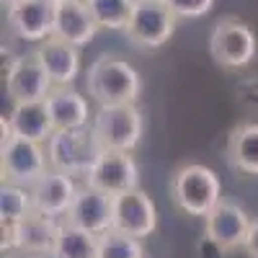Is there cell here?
<instances>
[{"mask_svg": "<svg viewBox=\"0 0 258 258\" xmlns=\"http://www.w3.org/2000/svg\"><path fill=\"white\" fill-rule=\"evenodd\" d=\"M250 225H253V217L238 202L220 199L204 217V235H209L225 250H235V248H245Z\"/></svg>", "mask_w": 258, "mask_h": 258, "instance_id": "obj_10", "label": "cell"}, {"mask_svg": "<svg viewBox=\"0 0 258 258\" xmlns=\"http://www.w3.org/2000/svg\"><path fill=\"white\" fill-rule=\"evenodd\" d=\"M98 258H145V248L140 238L111 227L109 232L98 235Z\"/></svg>", "mask_w": 258, "mask_h": 258, "instance_id": "obj_24", "label": "cell"}, {"mask_svg": "<svg viewBox=\"0 0 258 258\" xmlns=\"http://www.w3.org/2000/svg\"><path fill=\"white\" fill-rule=\"evenodd\" d=\"M170 199L188 217H207L222 199V183L212 168L202 163H183L170 176Z\"/></svg>", "mask_w": 258, "mask_h": 258, "instance_id": "obj_2", "label": "cell"}, {"mask_svg": "<svg viewBox=\"0 0 258 258\" xmlns=\"http://www.w3.org/2000/svg\"><path fill=\"white\" fill-rule=\"evenodd\" d=\"M31 188V202H34V212L36 214H47L54 220H64V214L70 212L73 199L78 194V186L73 181V176L62 173V170L49 168L44 176L36 183L29 186Z\"/></svg>", "mask_w": 258, "mask_h": 258, "instance_id": "obj_14", "label": "cell"}, {"mask_svg": "<svg viewBox=\"0 0 258 258\" xmlns=\"http://www.w3.org/2000/svg\"><path fill=\"white\" fill-rule=\"evenodd\" d=\"M178 18H202L212 11L217 0H165Z\"/></svg>", "mask_w": 258, "mask_h": 258, "instance_id": "obj_25", "label": "cell"}, {"mask_svg": "<svg viewBox=\"0 0 258 258\" xmlns=\"http://www.w3.org/2000/svg\"><path fill=\"white\" fill-rule=\"evenodd\" d=\"M54 3H57V0H54Z\"/></svg>", "mask_w": 258, "mask_h": 258, "instance_id": "obj_29", "label": "cell"}, {"mask_svg": "<svg viewBox=\"0 0 258 258\" xmlns=\"http://www.w3.org/2000/svg\"><path fill=\"white\" fill-rule=\"evenodd\" d=\"M3 3V8H11V6H16V3H21V0H0Z\"/></svg>", "mask_w": 258, "mask_h": 258, "instance_id": "obj_28", "label": "cell"}, {"mask_svg": "<svg viewBox=\"0 0 258 258\" xmlns=\"http://www.w3.org/2000/svg\"><path fill=\"white\" fill-rule=\"evenodd\" d=\"M101 155V145L91 126L83 129H54V135L47 142L49 168L62 170L73 178H85L96 158Z\"/></svg>", "mask_w": 258, "mask_h": 258, "instance_id": "obj_3", "label": "cell"}, {"mask_svg": "<svg viewBox=\"0 0 258 258\" xmlns=\"http://www.w3.org/2000/svg\"><path fill=\"white\" fill-rule=\"evenodd\" d=\"M98 31V24L85 0H57L54 13V36L70 41L73 47L91 44Z\"/></svg>", "mask_w": 258, "mask_h": 258, "instance_id": "obj_15", "label": "cell"}, {"mask_svg": "<svg viewBox=\"0 0 258 258\" xmlns=\"http://www.w3.org/2000/svg\"><path fill=\"white\" fill-rule=\"evenodd\" d=\"M178 16L170 11L165 0H137L135 13L129 18V26L124 29L126 39L135 47L158 49L173 36Z\"/></svg>", "mask_w": 258, "mask_h": 258, "instance_id": "obj_7", "label": "cell"}, {"mask_svg": "<svg viewBox=\"0 0 258 258\" xmlns=\"http://www.w3.org/2000/svg\"><path fill=\"white\" fill-rule=\"evenodd\" d=\"M54 88L52 78L41 68L39 57L21 54L6 68V93L13 103H29V101H44Z\"/></svg>", "mask_w": 258, "mask_h": 258, "instance_id": "obj_9", "label": "cell"}, {"mask_svg": "<svg viewBox=\"0 0 258 258\" xmlns=\"http://www.w3.org/2000/svg\"><path fill=\"white\" fill-rule=\"evenodd\" d=\"M245 250H248V258H258V217L250 225V235L245 240Z\"/></svg>", "mask_w": 258, "mask_h": 258, "instance_id": "obj_27", "label": "cell"}, {"mask_svg": "<svg viewBox=\"0 0 258 258\" xmlns=\"http://www.w3.org/2000/svg\"><path fill=\"white\" fill-rule=\"evenodd\" d=\"M209 54L225 70H243L248 64H253L258 54L255 31L245 21L235 16H225L214 24L209 34Z\"/></svg>", "mask_w": 258, "mask_h": 258, "instance_id": "obj_4", "label": "cell"}, {"mask_svg": "<svg viewBox=\"0 0 258 258\" xmlns=\"http://www.w3.org/2000/svg\"><path fill=\"white\" fill-rule=\"evenodd\" d=\"M54 0H21V3L6 8L8 29L21 41H44L54 36Z\"/></svg>", "mask_w": 258, "mask_h": 258, "instance_id": "obj_12", "label": "cell"}, {"mask_svg": "<svg viewBox=\"0 0 258 258\" xmlns=\"http://www.w3.org/2000/svg\"><path fill=\"white\" fill-rule=\"evenodd\" d=\"M64 222L83 227L93 235H103L114 227V197L103 194L88 183H83L73 199L70 212L64 214Z\"/></svg>", "mask_w": 258, "mask_h": 258, "instance_id": "obj_13", "label": "cell"}, {"mask_svg": "<svg viewBox=\"0 0 258 258\" xmlns=\"http://www.w3.org/2000/svg\"><path fill=\"white\" fill-rule=\"evenodd\" d=\"M114 230L140 240L158 230V207L140 186L114 197Z\"/></svg>", "mask_w": 258, "mask_h": 258, "instance_id": "obj_11", "label": "cell"}, {"mask_svg": "<svg viewBox=\"0 0 258 258\" xmlns=\"http://www.w3.org/2000/svg\"><path fill=\"white\" fill-rule=\"evenodd\" d=\"M85 3H88L98 29L124 31L129 26V18L135 13L137 0H85Z\"/></svg>", "mask_w": 258, "mask_h": 258, "instance_id": "obj_23", "label": "cell"}, {"mask_svg": "<svg viewBox=\"0 0 258 258\" xmlns=\"http://www.w3.org/2000/svg\"><path fill=\"white\" fill-rule=\"evenodd\" d=\"M59 235V222L47 214H31L21 225H16V250L31 255H49L54 250Z\"/></svg>", "mask_w": 258, "mask_h": 258, "instance_id": "obj_19", "label": "cell"}, {"mask_svg": "<svg viewBox=\"0 0 258 258\" xmlns=\"http://www.w3.org/2000/svg\"><path fill=\"white\" fill-rule=\"evenodd\" d=\"M44 103L54 129H83V126H91L93 121L85 96L73 91L70 85H54L49 96L44 98Z\"/></svg>", "mask_w": 258, "mask_h": 258, "instance_id": "obj_17", "label": "cell"}, {"mask_svg": "<svg viewBox=\"0 0 258 258\" xmlns=\"http://www.w3.org/2000/svg\"><path fill=\"white\" fill-rule=\"evenodd\" d=\"M197 253H199V258H222L227 250L220 243H214L209 235H204V238L197 243Z\"/></svg>", "mask_w": 258, "mask_h": 258, "instance_id": "obj_26", "label": "cell"}, {"mask_svg": "<svg viewBox=\"0 0 258 258\" xmlns=\"http://www.w3.org/2000/svg\"><path fill=\"white\" fill-rule=\"evenodd\" d=\"M227 160L240 173L258 176V121H240L227 137Z\"/></svg>", "mask_w": 258, "mask_h": 258, "instance_id": "obj_20", "label": "cell"}, {"mask_svg": "<svg viewBox=\"0 0 258 258\" xmlns=\"http://www.w3.org/2000/svg\"><path fill=\"white\" fill-rule=\"evenodd\" d=\"M31 214H34L31 188L3 181V188H0V225H21Z\"/></svg>", "mask_w": 258, "mask_h": 258, "instance_id": "obj_22", "label": "cell"}, {"mask_svg": "<svg viewBox=\"0 0 258 258\" xmlns=\"http://www.w3.org/2000/svg\"><path fill=\"white\" fill-rule=\"evenodd\" d=\"M52 255L54 258H98V235L62 220Z\"/></svg>", "mask_w": 258, "mask_h": 258, "instance_id": "obj_21", "label": "cell"}, {"mask_svg": "<svg viewBox=\"0 0 258 258\" xmlns=\"http://www.w3.org/2000/svg\"><path fill=\"white\" fill-rule=\"evenodd\" d=\"M0 170H3V181L8 183H36L49 170L47 145L11 135L0 145Z\"/></svg>", "mask_w": 258, "mask_h": 258, "instance_id": "obj_6", "label": "cell"}, {"mask_svg": "<svg viewBox=\"0 0 258 258\" xmlns=\"http://www.w3.org/2000/svg\"><path fill=\"white\" fill-rule=\"evenodd\" d=\"M83 183L109 194V197H119L124 191H132L140 186L137 160L126 150H101V155L85 173Z\"/></svg>", "mask_w": 258, "mask_h": 258, "instance_id": "obj_8", "label": "cell"}, {"mask_svg": "<svg viewBox=\"0 0 258 258\" xmlns=\"http://www.w3.org/2000/svg\"><path fill=\"white\" fill-rule=\"evenodd\" d=\"M91 129L101 150H126V153H132L142 140L145 119L137 103L101 106L93 114Z\"/></svg>", "mask_w": 258, "mask_h": 258, "instance_id": "obj_5", "label": "cell"}, {"mask_svg": "<svg viewBox=\"0 0 258 258\" xmlns=\"http://www.w3.org/2000/svg\"><path fill=\"white\" fill-rule=\"evenodd\" d=\"M85 88L98 106H116V103H137L142 93L140 73L121 57L101 54L85 75Z\"/></svg>", "mask_w": 258, "mask_h": 258, "instance_id": "obj_1", "label": "cell"}, {"mask_svg": "<svg viewBox=\"0 0 258 258\" xmlns=\"http://www.w3.org/2000/svg\"><path fill=\"white\" fill-rule=\"evenodd\" d=\"M6 119L11 124V132L24 137V140H34V142L47 145L49 137L54 135V124H52V116L47 111L44 101L13 103V109Z\"/></svg>", "mask_w": 258, "mask_h": 258, "instance_id": "obj_18", "label": "cell"}, {"mask_svg": "<svg viewBox=\"0 0 258 258\" xmlns=\"http://www.w3.org/2000/svg\"><path fill=\"white\" fill-rule=\"evenodd\" d=\"M41 62V68L47 70L54 85H70L78 73H80V52L73 47L70 41H64L59 36H49L44 41H39V47L34 52Z\"/></svg>", "mask_w": 258, "mask_h": 258, "instance_id": "obj_16", "label": "cell"}]
</instances>
